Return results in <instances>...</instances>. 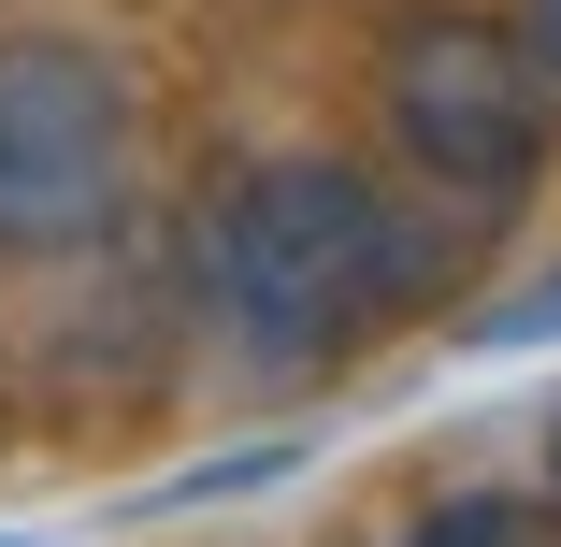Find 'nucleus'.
Returning a JSON list of instances; mask_svg holds the SVG:
<instances>
[{
	"label": "nucleus",
	"instance_id": "1",
	"mask_svg": "<svg viewBox=\"0 0 561 547\" xmlns=\"http://www.w3.org/2000/svg\"><path fill=\"white\" fill-rule=\"evenodd\" d=\"M417 231L389 216V187L360 159H245L202 216V288L260 361H331L403 303Z\"/></svg>",
	"mask_w": 561,
	"mask_h": 547
},
{
	"label": "nucleus",
	"instance_id": "2",
	"mask_svg": "<svg viewBox=\"0 0 561 547\" xmlns=\"http://www.w3.org/2000/svg\"><path fill=\"white\" fill-rule=\"evenodd\" d=\"M145 101L87 30H0V260H72L130 216Z\"/></svg>",
	"mask_w": 561,
	"mask_h": 547
},
{
	"label": "nucleus",
	"instance_id": "3",
	"mask_svg": "<svg viewBox=\"0 0 561 547\" xmlns=\"http://www.w3.org/2000/svg\"><path fill=\"white\" fill-rule=\"evenodd\" d=\"M389 130H403V159L432 173V187H461V202H518L533 173H547V58L504 30V15H476V0H432V15H403L389 30Z\"/></svg>",
	"mask_w": 561,
	"mask_h": 547
},
{
	"label": "nucleus",
	"instance_id": "4",
	"mask_svg": "<svg viewBox=\"0 0 561 547\" xmlns=\"http://www.w3.org/2000/svg\"><path fill=\"white\" fill-rule=\"evenodd\" d=\"M403 547H547V533H533V518H518L504 490H476V504H432V518H417Z\"/></svg>",
	"mask_w": 561,
	"mask_h": 547
},
{
	"label": "nucleus",
	"instance_id": "5",
	"mask_svg": "<svg viewBox=\"0 0 561 547\" xmlns=\"http://www.w3.org/2000/svg\"><path fill=\"white\" fill-rule=\"evenodd\" d=\"M518 44L547 58V87H561V0H518Z\"/></svg>",
	"mask_w": 561,
	"mask_h": 547
}]
</instances>
